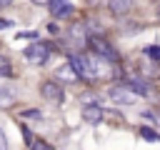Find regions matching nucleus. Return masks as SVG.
<instances>
[{"instance_id":"17","label":"nucleus","mask_w":160,"mask_h":150,"mask_svg":"<svg viewBox=\"0 0 160 150\" xmlns=\"http://www.w3.org/2000/svg\"><path fill=\"white\" fill-rule=\"evenodd\" d=\"M0 150H8V138L2 132V128H0Z\"/></svg>"},{"instance_id":"19","label":"nucleus","mask_w":160,"mask_h":150,"mask_svg":"<svg viewBox=\"0 0 160 150\" xmlns=\"http://www.w3.org/2000/svg\"><path fill=\"white\" fill-rule=\"evenodd\" d=\"M12 0H0V8H5V5H10Z\"/></svg>"},{"instance_id":"12","label":"nucleus","mask_w":160,"mask_h":150,"mask_svg":"<svg viewBox=\"0 0 160 150\" xmlns=\"http://www.w3.org/2000/svg\"><path fill=\"white\" fill-rule=\"evenodd\" d=\"M22 132H25V140H28V148H30V150H50V145H48L45 140L35 138V135L28 132V130H22Z\"/></svg>"},{"instance_id":"18","label":"nucleus","mask_w":160,"mask_h":150,"mask_svg":"<svg viewBox=\"0 0 160 150\" xmlns=\"http://www.w3.org/2000/svg\"><path fill=\"white\" fill-rule=\"evenodd\" d=\"M10 25H12L10 20H2V18H0V30H5V28H10Z\"/></svg>"},{"instance_id":"8","label":"nucleus","mask_w":160,"mask_h":150,"mask_svg":"<svg viewBox=\"0 0 160 150\" xmlns=\"http://www.w3.org/2000/svg\"><path fill=\"white\" fill-rule=\"evenodd\" d=\"M90 45H92V50H95V52H100V55H102V58H108V60H110V58H112V60L118 58V55H115V50H112L108 42H102L100 38H90Z\"/></svg>"},{"instance_id":"6","label":"nucleus","mask_w":160,"mask_h":150,"mask_svg":"<svg viewBox=\"0 0 160 150\" xmlns=\"http://www.w3.org/2000/svg\"><path fill=\"white\" fill-rule=\"evenodd\" d=\"M48 8H50V12L55 18H65V15L72 12V5L68 0H48Z\"/></svg>"},{"instance_id":"9","label":"nucleus","mask_w":160,"mask_h":150,"mask_svg":"<svg viewBox=\"0 0 160 150\" xmlns=\"http://www.w3.org/2000/svg\"><path fill=\"white\" fill-rule=\"evenodd\" d=\"M12 100H15V88L10 82H2L0 80V108H8Z\"/></svg>"},{"instance_id":"20","label":"nucleus","mask_w":160,"mask_h":150,"mask_svg":"<svg viewBox=\"0 0 160 150\" xmlns=\"http://www.w3.org/2000/svg\"><path fill=\"white\" fill-rule=\"evenodd\" d=\"M88 2H98V0H88Z\"/></svg>"},{"instance_id":"1","label":"nucleus","mask_w":160,"mask_h":150,"mask_svg":"<svg viewBox=\"0 0 160 150\" xmlns=\"http://www.w3.org/2000/svg\"><path fill=\"white\" fill-rule=\"evenodd\" d=\"M70 65L75 68V72L85 80H98V78H105V75H115V68L108 65L105 60L100 58H88V55H72L70 58Z\"/></svg>"},{"instance_id":"11","label":"nucleus","mask_w":160,"mask_h":150,"mask_svg":"<svg viewBox=\"0 0 160 150\" xmlns=\"http://www.w3.org/2000/svg\"><path fill=\"white\" fill-rule=\"evenodd\" d=\"M125 88H128L130 92H135V95H142V98H145V95H150V88H148L142 80H128V82H125Z\"/></svg>"},{"instance_id":"5","label":"nucleus","mask_w":160,"mask_h":150,"mask_svg":"<svg viewBox=\"0 0 160 150\" xmlns=\"http://www.w3.org/2000/svg\"><path fill=\"white\" fill-rule=\"evenodd\" d=\"M68 45H70L72 50H80V48L88 45V38H85L82 28H72V30L68 32Z\"/></svg>"},{"instance_id":"2","label":"nucleus","mask_w":160,"mask_h":150,"mask_svg":"<svg viewBox=\"0 0 160 150\" xmlns=\"http://www.w3.org/2000/svg\"><path fill=\"white\" fill-rule=\"evenodd\" d=\"M22 55H25V60H30V65H42L50 55V48L45 42H32L22 50Z\"/></svg>"},{"instance_id":"15","label":"nucleus","mask_w":160,"mask_h":150,"mask_svg":"<svg viewBox=\"0 0 160 150\" xmlns=\"http://www.w3.org/2000/svg\"><path fill=\"white\" fill-rule=\"evenodd\" d=\"M140 135H142L145 140H158V132H152V130H148V128H142V130H140Z\"/></svg>"},{"instance_id":"21","label":"nucleus","mask_w":160,"mask_h":150,"mask_svg":"<svg viewBox=\"0 0 160 150\" xmlns=\"http://www.w3.org/2000/svg\"><path fill=\"white\" fill-rule=\"evenodd\" d=\"M38 2H42V0H38Z\"/></svg>"},{"instance_id":"10","label":"nucleus","mask_w":160,"mask_h":150,"mask_svg":"<svg viewBox=\"0 0 160 150\" xmlns=\"http://www.w3.org/2000/svg\"><path fill=\"white\" fill-rule=\"evenodd\" d=\"M82 118H85L90 125H98V122L102 120V110H100L98 105H85V108H82Z\"/></svg>"},{"instance_id":"4","label":"nucleus","mask_w":160,"mask_h":150,"mask_svg":"<svg viewBox=\"0 0 160 150\" xmlns=\"http://www.w3.org/2000/svg\"><path fill=\"white\" fill-rule=\"evenodd\" d=\"M110 100H115L120 105H130V102H135V92H130L125 85H118L110 90Z\"/></svg>"},{"instance_id":"7","label":"nucleus","mask_w":160,"mask_h":150,"mask_svg":"<svg viewBox=\"0 0 160 150\" xmlns=\"http://www.w3.org/2000/svg\"><path fill=\"white\" fill-rule=\"evenodd\" d=\"M105 2H108L110 12H115V15H125V12H130L132 5H135V0H105Z\"/></svg>"},{"instance_id":"13","label":"nucleus","mask_w":160,"mask_h":150,"mask_svg":"<svg viewBox=\"0 0 160 150\" xmlns=\"http://www.w3.org/2000/svg\"><path fill=\"white\" fill-rule=\"evenodd\" d=\"M145 55H148V58L160 60V45H150V48H145Z\"/></svg>"},{"instance_id":"16","label":"nucleus","mask_w":160,"mask_h":150,"mask_svg":"<svg viewBox=\"0 0 160 150\" xmlns=\"http://www.w3.org/2000/svg\"><path fill=\"white\" fill-rule=\"evenodd\" d=\"M10 72V68H8V60L5 58H0V75H8Z\"/></svg>"},{"instance_id":"14","label":"nucleus","mask_w":160,"mask_h":150,"mask_svg":"<svg viewBox=\"0 0 160 150\" xmlns=\"http://www.w3.org/2000/svg\"><path fill=\"white\" fill-rule=\"evenodd\" d=\"M58 75H60V78H75V75H78V72H75V68H72V65H70V68H62V70H60V72H58Z\"/></svg>"},{"instance_id":"3","label":"nucleus","mask_w":160,"mask_h":150,"mask_svg":"<svg viewBox=\"0 0 160 150\" xmlns=\"http://www.w3.org/2000/svg\"><path fill=\"white\" fill-rule=\"evenodd\" d=\"M42 98L50 100V102H55V105H60V102H62V90H60V85L52 82V80L42 82Z\"/></svg>"}]
</instances>
